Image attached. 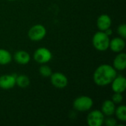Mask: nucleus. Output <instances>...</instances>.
<instances>
[{"mask_svg":"<svg viewBox=\"0 0 126 126\" xmlns=\"http://www.w3.org/2000/svg\"><path fill=\"white\" fill-rule=\"evenodd\" d=\"M105 124L107 126H116L117 125V120L113 117H108L107 119L104 120Z\"/></svg>","mask_w":126,"mask_h":126,"instance_id":"412c9836","label":"nucleus"},{"mask_svg":"<svg viewBox=\"0 0 126 126\" xmlns=\"http://www.w3.org/2000/svg\"><path fill=\"white\" fill-rule=\"evenodd\" d=\"M16 77L14 75H4L0 76V88L2 89H10L16 85Z\"/></svg>","mask_w":126,"mask_h":126,"instance_id":"1a4fd4ad","label":"nucleus"},{"mask_svg":"<svg viewBox=\"0 0 126 126\" xmlns=\"http://www.w3.org/2000/svg\"><path fill=\"white\" fill-rule=\"evenodd\" d=\"M110 39L109 36L104 31L97 32L92 38V44L94 47L100 52L106 51L109 48Z\"/></svg>","mask_w":126,"mask_h":126,"instance_id":"f03ea898","label":"nucleus"},{"mask_svg":"<svg viewBox=\"0 0 126 126\" xmlns=\"http://www.w3.org/2000/svg\"><path fill=\"white\" fill-rule=\"evenodd\" d=\"M47 34L46 28L42 24H35L32 26L28 31V37L33 41L42 40Z\"/></svg>","mask_w":126,"mask_h":126,"instance_id":"20e7f679","label":"nucleus"},{"mask_svg":"<svg viewBox=\"0 0 126 126\" xmlns=\"http://www.w3.org/2000/svg\"><path fill=\"white\" fill-rule=\"evenodd\" d=\"M111 100L115 104H120V103H121L123 102V97L122 95V93L114 92V94L112 95Z\"/></svg>","mask_w":126,"mask_h":126,"instance_id":"6ab92c4d","label":"nucleus"},{"mask_svg":"<svg viewBox=\"0 0 126 126\" xmlns=\"http://www.w3.org/2000/svg\"><path fill=\"white\" fill-rule=\"evenodd\" d=\"M12 55L4 49H0V65H6L11 62Z\"/></svg>","mask_w":126,"mask_h":126,"instance_id":"2eb2a0df","label":"nucleus"},{"mask_svg":"<svg viewBox=\"0 0 126 126\" xmlns=\"http://www.w3.org/2000/svg\"><path fill=\"white\" fill-rule=\"evenodd\" d=\"M52 52L48 49L47 48L45 47H40L38 48L33 55L34 60L39 63H46L49 62L52 59Z\"/></svg>","mask_w":126,"mask_h":126,"instance_id":"39448f33","label":"nucleus"},{"mask_svg":"<svg viewBox=\"0 0 126 126\" xmlns=\"http://www.w3.org/2000/svg\"><path fill=\"white\" fill-rule=\"evenodd\" d=\"M50 80L53 86L58 89H63L68 84V79L66 76L61 72L52 73L50 75Z\"/></svg>","mask_w":126,"mask_h":126,"instance_id":"0eeeda50","label":"nucleus"},{"mask_svg":"<svg viewBox=\"0 0 126 126\" xmlns=\"http://www.w3.org/2000/svg\"><path fill=\"white\" fill-rule=\"evenodd\" d=\"M73 106L78 111H87L93 106V100L88 96H80L74 100Z\"/></svg>","mask_w":126,"mask_h":126,"instance_id":"7ed1b4c3","label":"nucleus"},{"mask_svg":"<svg viewBox=\"0 0 126 126\" xmlns=\"http://www.w3.org/2000/svg\"><path fill=\"white\" fill-rule=\"evenodd\" d=\"M104 32H106V34L107 35H109V36H110V35L112 34V30H111V28L107 29V30H105Z\"/></svg>","mask_w":126,"mask_h":126,"instance_id":"4be33fe9","label":"nucleus"},{"mask_svg":"<svg viewBox=\"0 0 126 126\" xmlns=\"http://www.w3.org/2000/svg\"><path fill=\"white\" fill-rule=\"evenodd\" d=\"M104 120V114L99 110H94L87 116V123L89 126H101Z\"/></svg>","mask_w":126,"mask_h":126,"instance_id":"423d86ee","label":"nucleus"},{"mask_svg":"<svg viewBox=\"0 0 126 126\" xmlns=\"http://www.w3.org/2000/svg\"><path fill=\"white\" fill-rule=\"evenodd\" d=\"M8 1H16V0H8Z\"/></svg>","mask_w":126,"mask_h":126,"instance_id":"5701e85b","label":"nucleus"},{"mask_svg":"<svg viewBox=\"0 0 126 126\" xmlns=\"http://www.w3.org/2000/svg\"><path fill=\"white\" fill-rule=\"evenodd\" d=\"M117 76L116 69L111 65L102 64L94 72L93 80L96 85L106 86L110 84Z\"/></svg>","mask_w":126,"mask_h":126,"instance_id":"f257e3e1","label":"nucleus"},{"mask_svg":"<svg viewBox=\"0 0 126 126\" xmlns=\"http://www.w3.org/2000/svg\"><path fill=\"white\" fill-rule=\"evenodd\" d=\"M30 78L24 75H20L16 77V84L21 88H26L30 85Z\"/></svg>","mask_w":126,"mask_h":126,"instance_id":"dca6fc26","label":"nucleus"},{"mask_svg":"<svg viewBox=\"0 0 126 126\" xmlns=\"http://www.w3.org/2000/svg\"><path fill=\"white\" fill-rule=\"evenodd\" d=\"M14 60L18 64H21V65L27 64L30 61V55L26 51L19 50L15 53Z\"/></svg>","mask_w":126,"mask_h":126,"instance_id":"4468645a","label":"nucleus"},{"mask_svg":"<svg viewBox=\"0 0 126 126\" xmlns=\"http://www.w3.org/2000/svg\"><path fill=\"white\" fill-rule=\"evenodd\" d=\"M117 33L121 36V38H126V24H122L120 25H119V27H117Z\"/></svg>","mask_w":126,"mask_h":126,"instance_id":"aec40b11","label":"nucleus"},{"mask_svg":"<svg viewBox=\"0 0 126 126\" xmlns=\"http://www.w3.org/2000/svg\"><path fill=\"white\" fill-rule=\"evenodd\" d=\"M126 47V42L124 38L116 37L110 41L109 48L112 52H122Z\"/></svg>","mask_w":126,"mask_h":126,"instance_id":"9d476101","label":"nucleus"},{"mask_svg":"<svg viewBox=\"0 0 126 126\" xmlns=\"http://www.w3.org/2000/svg\"><path fill=\"white\" fill-rule=\"evenodd\" d=\"M111 25V19L107 14L100 15L97 20V26L100 31H105L110 28Z\"/></svg>","mask_w":126,"mask_h":126,"instance_id":"9b49d317","label":"nucleus"},{"mask_svg":"<svg viewBox=\"0 0 126 126\" xmlns=\"http://www.w3.org/2000/svg\"><path fill=\"white\" fill-rule=\"evenodd\" d=\"M111 83V89L114 92L123 93L126 89V79L123 75L116 76Z\"/></svg>","mask_w":126,"mask_h":126,"instance_id":"6e6552de","label":"nucleus"},{"mask_svg":"<svg viewBox=\"0 0 126 126\" xmlns=\"http://www.w3.org/2000/svg\"><path fill=\"white\" fill-rule=\"evenodd\" d=\"M115 109H116L115 103L112 100H106L102 104L101 111L106 116L108 117L112 116L115 112Z\"/></svg>","mask_w":126,"mask_h":126,"instance_id":"ddd939ff","label":"nucleus"},{"mask_svg":"<svg viewBox=\"0 0 126 126\" xmlns=\"http://www.w3.org/2000/svg\"><path fill=\"white\" fill-rule=\"evenodd\" d=\"M39 73L41 76H43L44 78H48L52 75V72L49 66H48L47 65H42L39 68Z\"/></svg>","mask_w":126,"mask_h":126,"instance_id":"a211bd4d","label":"nucleus"},{"mask_svg":"<svg viewBox=\"0 0 126 126\" xmlns=\"http://www.w3.org/2000/svg\"><path fill=\"white\" fill-rule=\"evenodd\" d=\"M115 114L117 119L122 122L126 121V106L124 105L120 106L115 109Z\"/></svg>","mask_w":126,"mask_h":126,"instance_id":"f3484780","label":"nucleus"},{"mask_svg":"<svg viewBox=\"0 0 126 126\" xmlns=\"http://www.w3.org/2000/svg\"><path fill=\"white\" fill-rule=\"evenodd\" d=\"M113 67L115 69L123 71L126 68V55L124 52H121L118 54L113 62Z\"/></svg>","mask_w":126,"mask_h":126,"instance_id":"f8f14e48","label":"nucleus"}]
</instances>
